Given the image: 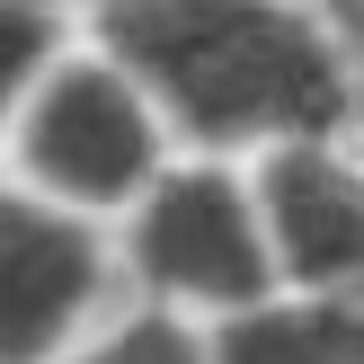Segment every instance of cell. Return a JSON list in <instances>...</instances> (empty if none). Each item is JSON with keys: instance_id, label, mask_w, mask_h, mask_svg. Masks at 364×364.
<instances>
[{"instance_id": "9", "label": "cell", "mask_w": 364, "mask_h": 364, "mask_svg": "<svg viewBox=\"0 0 364 364\" xmlns=\"http://www.w3.org/2000/svg\"><path fill=\"white\" fill-rule=\"evenodd\" d=\"M36 9H53V18H63V9H89V18H107L116 0H36Z\"/></svg>"}, {"instance_id": "10", "label": "cell", "mask_w": 364, "mask_h": 364, "mask_svg": "<svg viewBox=\"0 0 364 364\" xmlns=\"http://www.w3.org/2000/svg\"><path fill=\"white\" fill-rule=\"evenodd\" d=\"M311 9H329V18H338V27H347V36H355V0H311Z\"/></svg>"}, {"instance_id": "6", "label": "cell", "mask_w": 364, "mask_h": 364, "mask_svg": "<svg viewBox=\"0 0 364 364\" xmlns=\"http://www.w3.org/2000/svg\"><path fill=\"white\" fill-rule=\"evenodd\" d=\"M213 364H364V302L276 294L258 311H231L205 329Z\"/></svg>"}, {"instance_id": "1", "label": "cell", "mask_w": 364, "mask_h": 364, "mask_svg": "<svg viewBox=\"0 0 364 364\" xmlns=\"http://www.w3.org/2000/svg\"><path fill=\"white\" fill-rule=\"evenodd\" d=\"M98 45L196 160H267L355 124V36L311 0H116Z\"/></svg>"}, {"instance_id": "5", "label": "cell", "mask_w": 364, "mask_h": 364, "mask_svg": "<svg viewBox=\"0 0 364 364\" xmlns=\"http://www.w3.org/2000/svg\"><path fill=\"white\" fill-rule=\"evenodd\" d=\"M284 294L364 302V160L347 142H284L249 160Z\"/></svg>"}, {"instance_id": "8", "label": "cell", "mask_w": 364, "mask_h": 364, "mask_svg": "<svg viewBox=\"0 0 364 364\" xmlns=\"http://www.w3.org/2000/svg\"><path fill=\"white\" fill-rule=\"evenodd\" d=\"M53 53H63V18L36 9V0H0V142H9L18 107H27L36 80H45Z\"/></svg>"}, {"instance_id": "11", "label": "cell", "mask_w": 364, "mask_h": 364, "mask_svg": "<svg viewBox=\"0 0 364 364\" xmlns=\"http://www.w3.org/2000/svg\"><path fill=\"white\" fill-rule=\"evenodd\" d=\"M355 45H364V0H355Z\"/></svg>"}, {"instance_id": "2", "label": "cell", "mask_w": 364, "mask_h": 364, "mask_svg": "<svg viewBox=\"0 0 364 364\" xmlns=\"http://www.w3.org/2000/svg\"><path fill=\"white\" fill-rule=\"evenodd\" d=\"M9 160L27 196L80 223H124L134 196L169 169V124L107 45H63L9 124Z\"/></svg>"}, {"instance_id": "4", "label": "cell", "mask_w": 364, "mask_h": 364, "mask_svg": "<svg viewBox=\"0 0 364 364\" xmlns=\"http://www.w3.org/2000/svg\"><path fill=\"white\" fill-rule=\"evenodd\" d=\"M107 231L0 187V364H63L107 302Z\"/></svg>"}, {"instance_id": "7", "label": "cell", "mask_w": 364, "mask_h": 364, "mask_svg": "<svg viewBox=\"0 0 364 364\" xmlns=\"http://www.w3.org/2000/svg\"><path fill=\"white\" fill-rule=\"evenodd\" d=\"M63 364H213V355H205V329H196V320L142 302V311H124L116 329H89Z\"/></svg>"}, {"instance_id": "3", "label": "cell", "mask_w": 364, "mask_h": 364, "mask_svg": "<svg viewBox=\"0 0 364 364\" xmlns=\"http://www.w3.org/2000/svg\"><path fill=\"white\" fill-rule=\"evenodd\" d=\"M116 258H124V276L142 284L151 311L205 320V329L284 294L276 284V249H267L258 187H249L240 160H196V151L169 160V169L134 196Z\"/></svg>"}]
</instances>
